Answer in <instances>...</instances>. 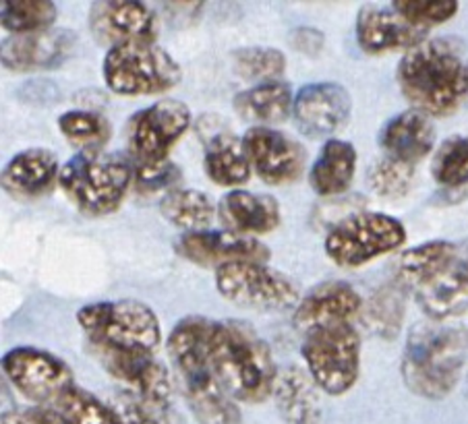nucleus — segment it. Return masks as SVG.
<instances>
[{
    "label": "nucleus",
    "mask_w": 468,
    "mask_h": 424,
    "mask_svg": "<svg viewBox=\"0 0 468 424\" xmlns=\"http://www.w3.org/2000/svg\"><path fill=\"white\" fill-rule=\"evenodd\" d=\"M292 44L303 54H317L324 46V36L314 27H299L292 34Z\"/></svg>",
    "instance_id": "obj_42"
},
{
    "label": "nucleus",
    "mask_w": 468,
    "mask_h": 424,
    "mask_svg": "<svg viewBox=\"0 0 468 424\" xmlns=\"http://www.w3.org/2000/svg\"><path fill=\"white\" fill-rule=\"evenodd\" d=\"M90 29L108 50L121 44H155L160 31L158 13L145 3L133 0H100L90 9Z\"/></svg>",
    "instance_id": "obj_15"
},
{
    "label": "nucleus",
    "mask_w": 468,
    "mask_h": 424,
    "mask_svg": "<svg viewBox=\"0 0 468 424\" xmlns=\"http://www.w3.org/2000/svg\"><path fill=\"white\" fill-rule=\"evenodd\" d=\"M3 371L21 396L44 408L75 387V375L65 360L34 345H17L3 356Z\"/></svg>",
    "instance_id": "obj_11"
},
{
    "label": "nucleus",
    "mask_w": 468,
    "mask_h": 424,
    "mask_svg": "<svg viewBox=\"0 0 468 424\" xmlns=\"http://www.w3.org/2000/svg\"><path fill=\"white\" fill-rule=\"evenodd\" d=\"M54 410L65 424H121L114 408L106 404L91 391L75 385L69 389L57 404Z\"/></svg>",
    "instance_id": "obj_34"
},
{
    "label": "nucleus",
    "mask_w": 468,
    "mask_h": 424,
    "mask_svg": "<svg viewBox=\"0 0 468 424\" xmlns=\"http://www.w3.org/2000/svg\"><path fill=\"white\" fill-rule=\"evenodd\" d=\"M58 129L80 152H102L111 141L112 127L102 114L90 110H69L58 116Z\"/></svg>",
    "instance_id": "obj_32"
},
{
    "label": "nucleus",
    "mask_w": 468,
    "mask_h": 424,
    "mask_svg": "<svg viewBox=\"0 0 468 424\" xmlns=\"http://www.w3.org/2000/svg\"><path fill=\"white\" fill-rule=\"evenodd\" d=\"M429 321L443 323L468 311V240L460 242L452 261L429 284L415 292Z\"/></svg>",
    "instance_id": "obj_20"
},
{
    "label": "nucleus",
    "mask_w": 468,
    "mask_h": 424,
    "mask_svg": "<svg viewBox=\"0 0 468 424\" xmlns=\"http://www.w3.org/2000/svg\"><path fill=\"white\" fill-rule=\"evenodd\" d=\"M407 242V228L381 211H356L330 228L325 234V255L342 270H356L384 257Z\"/></svg>",
    "instance_id": "obj_7"
},
{
    "label": "nucleus",
    "mask_w": 468,
    "mask_h": 424,
    "mask_svg": "<svg viewBox=\"0 0 468 424\" xmlns=\"http://www.w3.org/2000/svg\"><path fill=\"white\" fill-rule=\"evenodd\" d=\"M58 158L46 147H29L6 162L3 188L17 199H37L48 195L60 178Z\"/></svg>",
    "instance_id": "obj_22"
},
{
    "label": "nucleus",
    "mask_w": 468,
    "mask_h": 424,
    "mask_svg": "<svg viewBox=\"0 0 468 424\" xmlns=\"http://www.w3.org/2000/svg\"><path fill=\"white\" fill-rule=\"evenodd\" d=\"M218 216L224 224V230L237 232L240 237H261V234L274 232L280 226V206L274 197L263 193H251L245 188H237L224 195Z\"/></svg>",
    "instance_id": "obj_23"
},
{
    "label": "nucleus",
    "mask_w": 468,
    "mask_h": 424,
    "mask_svg": "<svg viewBox=\"0 0 468 424\" xmlns=\"http://www.w3.org/2000/svg\"><path fill=\"white\" fill-rule=\"evenodd\" d=\"M466 73H468V62H466ZM466 104H468V93H466Z\"/></svg>",
    "instance_id": "obj_43"
},
{
    "label": "nucleus",
    "mask_w": 468,
    "mask_h": 424,
    "mask_svg": "<svg viewBox=\"0 0 468 424\" xmlns=\"http://www.w3.org/2000/svg\"><path fill=\"white\" fill-rule=\"evenodd\" d=\"M212 321L189 315L178 321L166 348L181 379L185 402L199 424H243L239 404L218 381L209 360L207 334Z\"/></svg>",
    "instance_id": "obj_2"
},
{
    "label": "nucleus",
    "mask_w": 468,
    "mask_h": 424,
    "mask_svg": "<svg viewBox=\"0 0 468 424\" xmlns=\"http://www.w3.org/2000/svg\"><path fill=\"white\" fill-rule=\"evenodd\" d=\"M363 313V298L348 281L327 280L309 290L294 309V327L303 337L319 329L355 323Z\"/></svg>",
    "instance_id": "obj_17"
},
{
    "label": "nucleus",
    "mask_w": 468,
    "mask_h": 424,
    "mask_svg": "<svg viewBox=\"0 0 468 424\" xmlns=\"http://www.w3.org/2000/svg\"><path fill=\"white\" fill-rule=\"evenodd\" d=\"M209 360L224 389L243 404H263L274 394L278 366L270 345L243 321H212Z\"/></svg>",
    "instance_id": "obj_3"
},
{
    "label": "nucleus",
    "mask_w": 468,
    "mask_h": 424,
    "mask_svg": "<svg viewBox=\"0 0 468 424\" xmlns=\"http://www.w3.org/2000/svg\"><path fill=\"white\" fill-rule=\"evenodd\" d=\"M91 350L100 365L104 366V371L124 385V394L137 398L158 419L170 412V408H173V379H170L168 368L155 358V355L93 348V345Z\"/></svg>",
    "instance_id": "obj_12"
},
{
    "label": "nucleus",
    "mask_w": 468,
    "mask_h": 424,
    "mask_svg": "<svg viewBox=\"0 0 468 424\" xmlns=\"http://www.w3.org/2000/svg\"><path fill=\"white\" fill-rule=\"evenodd\" d=\"M58 186L90 217L111 216L133 188L131 160L108 152H77L60 168Z\"/></svg>",
    "instance_id": "obj_5"
},
{
    "label": "nucleus",
    "mask_w": 468,
    "mask_h": 424,
    "mask_svg": "<svg viewBox=\"0 0 468 424\" xmlns=\"http://www.w3.org/2000/svg\"><path fill=\"white\" fill-rule=\"evenodd\" d=\"M396 80L412 108L431 119H448L468 93L463 46L452 37L423 42L398 62Z\"/></svg>",
    "instance_id": "obj_1"
},
{
    "label": "nucleus",
    "mask_w": 468,
    "mask_h": 424,
    "mask_svg": "<svg viewBox=\"0 0 468 424\" xmlns=\"http://www.w3.org/2000/svg\"><path fill=\"white\" fill-rule=\"evenodd\" d=\"M191 127V110L178 100L154 101L133 114L127 124L131 160L162 162Z\"/></svg>",
    "instance_id": "obj_13"
},
{
    "label": "nucleus",
    "mask_w": 468,
    "mask_h": 424,
    "mask_svg": "<svg viewBox=\"0 0 468 424\" xmlns=\"http://www.w3.org/2000/svg\"><path fill=\"white\" fill-rule=\"evenodd\" d=\"M392 9L412 27L427 29L456 17L460 5L454 0H394Z\"/></svg>",
    "instance_id": "obj_39"
},
{
    "label": "nucleus",
    "mask_w": 468,
    "mask_h": 424,
    "mask_svg": "<svg viewBox=\"0 0 468 424\" xmlns=\"http://www.w3.org/2000/svg\"><path fill=\"white\" fill-rule=\"evenodd\" d=\"M216 288L226 301L255 311H286L301 302V288L268 263L237 261L216 270Z\"/></svg>",
    "instance_id": "obj_10"
},
{
    "label": "nucleus",
    "mask_w": 468,
    "mask_h": 424,
    "mask_svg": "<svg viewBox=\"0 0 468 424\" xmlns=\"http://www.w3.org/2000/svg\"><path fill=\"white\" fill-rule=\"evenodd\" d=\"M384 155L417 166L435 149V124L431 116L410 108L389 119L379 132Z\"/></svg>",
    "instance_id": "obj_24"
},
{
    "label": "nucleus",
    "mask_w": 468,
    "mask_h": 424,
    "mask_svg": "<svg viewBox=\"0 0 468 424\" xmlns=\"http://www.w3.org/2000/svg\"><path fill=\"white\" fill-rule=\"evenodd\" d=\"M317 385L301 366H286L278 373L274 387V404L286 424H319L322 402Z\"/></svg>",
    "instance_id": "obj_25"
},
{
    "label": "nucleus",
    "mask_w": 468,
    "mask_h": 424,
    "mask_svg": "<svg viewBox=\"0 0 468 424\" xmlns=\"http://www.w3.org/2000/svg\"><path fill=\"white\" fill-rule=\"evenodd\" d=\"M456 250L458 245L450 240H429L425 245L404 250L396 261L394 281L407 292L415 294L454 259Z\"/></svg>",
    "instance_id": "obj_28"
},
{
    "label": "nucleus",
    "mask_w": 468,
    "mask_h": 424,
    "mask_svg": "<svg viewBox=\"0 0 468 424\" xmlns=\"http://www.w3.org/2000/svg\"><path fill=\"white\" fill-rule=\"evenodd\" d=\"M307 373L327 396H345L361 375V334L355 323L319 329L303 337Z\"/></svg>",
    "instance_id": "obj_9"
},
{
    "label": "nucleus",
    "mask_w": 468,
    "mask_h": 424,
    "mask_svg": "<svg viewBox=\"0 0 468 424\" xmlns=\"http://www.w3.org/2000/svg\"><path fill=\"white\" fill-rule=\"evenodd\" d=\"M57 17L58 9L50 0H5L0 5V23L13 36L52 29Z\"/></svg>",
    "instance_id": "obj_31"
},
{
    "label": "nucleus",
    "mask_w": 468,
    "mask_h": 424,
    "mask_svg": "<svg viewBox=\"0 0 468 424\" xmlns=\"http://www.w3.org/2000/svg\"><path fill=\"white\" fill-rule=\"evenodd\" d=\"M204 168L212 183L218 186H229L232 191L243 186L251 178L253 170L243 139L232 135V132H218L207 141Z\"/></svg>",
    "instance_id": "obj_29"
},
{
    "label": "nucleus",
    "mask_w": 468,
    "mask_h": 424,
    "mask_svg": "<svg viewBox=\"0 0 468 424\" xmlns=\"http://www.w3.org/2000/svg\"><path fill=\"white\" fill-rule=\"evenodd\" d=\"M404 294H407V290L398 286L396 281L392 286L378 290V292L371 296L369 304L363 309L365 325L378 335L386 337V340L396 337L402 329L404 309H407V304H404Z\"/></svg>",
    "instance_id": "obj_33"
},
{
    "label": "nucleus",
    "mask_w": 468,
    "mask_h": 424,
    "mask_svg": "<svg viewBox=\"0 0 468 424\" xmlns=\"http://www.w3.org/2000/svg\"><path fill=\"white\" fill-rule=\"evenodd\" d=\"M77 323L93 348L155 355L162 342L158 315L135 298L85 304L77 313Z\"/></svg>",
    "instance_id": "obj_6"
},
{
    "label": "nucleus",
    "mask_w": 468,
    "mask_h": 424,
    "mask_svg": "<svg viewBox=\"0 0 468 424\" xmlns=\"http://www.w3.org/2000/svg\"><path fill=\"white\" fill-rule=\"evenodd\" d=\"M431 175L443 188L468 185V135H452L441 141L433 154Z\"/></svg>",
    "instance_id": "obj_35"
},
{
    "label": "nucleus",
    "mask_w": 468,
    "mask_h": 424,
    "mask_svg": "<svg viewBox=\"0 0 468 424\" xmlns=\"http://www.w3.org/2000/svg\"><path fill=\"white\" fill-rule=\"evenodd\" d=\"M468 340L460 329L435 321L419 323L402 352V381L423 399L448 398L464 371Z\"/></svg>",
    "instance_id": "obj_4"
},
{
    "label": "nucleus",
    "mask_w": 468,
    "mask_h": 424,
    "mask_svg": "<svg viewBox=\"0 0 468 424\" xmlns=\"http://www.w3.org/2000/svg\"><path fill=\"white\" fill-rule=\"evenodd\" d=\"M75 36L69 29H46L37 34L11 36L5 40L3 67L15 73H34V70L57 69L67 60L75 48Z\"/></svg>",
    "instance_id": "obj_21"
},
{
    "label": "nucleus",
    "mask_w": 468,
    "mask_h": 424,
    "mask_svg": "<svg viewBox=\"0 0 468 424\" xmlns=\"http://www.w3.org/2000/svg\"><path fill=\"white\" fill-rule=\"evenodd\" d=\"M162 217L185 232H201L214 222L216 206L209 195L197 188L178 186L158 203Z\"/></svg>",
    "instance_id": "obj_30"
},
{
    "label": "nucleus",
    "mask_w": 468,
    "mask_h": 424,
    "mask_svg": "<svg viewBox=\"0 0 468 424\" xmlns=\"http://www.w3.org/2000/svg\"><path fill=\"white\" fill-rule=\"evenodd\" d=\"M102 75L119 96H155L176 88L183 70L158 44L131 42L106 52Z\"/></svg>",
    "instance_id": "obj_8"
},
{
    "label": "nucleus",
    "mask_w": 468,
    "mask_h": 424,
    "mask_svg": "<svg viewBox=\"0 0 468 424\" xmlns=\"http://www.w3.org/2000/svg\"><path fill=\"white\" fill-rule=\"evenodd\" d=\"M415 172L417 166L394 160L389 155H381L369 170V185L373 193L379 195V197L402 199L404 195H409L412 183H415Z\"/></svg>",
    "instance_id": "obj_37"
},
{
    "label": "nucleus",
    "mask_w": 468,
    "mask_h": 424,
    "mask_svg": "<svg viewBox=\"0 0 468 424\" xmlns=\"http://www.w3.org/2000/svg\"><path fill=\"white\" fill-rule=\"evenodd\" d=\"M234 112L253 127H271L292 114L294 93L284 81L255 83L253 88L234 96Z\"/></svg>",
    "instance_id": "obj_26"
},
{
    "label": "nucleus",
    "mask_w": 468,
    "mask_h": 424,
    "mask_svg": "<svg viewBox=\"0 0 468 424\" xmlns=\"http://www.w3.org/2000/svg\"><path fill=\"white\" fill-rule=\"evenodd\" d=\"M176 255L199 267H222L237 261H270V249L257 238L230 230L185 232L175 242Z\"/></svg>",
    "instance_id": "obj_18"
},
{
    "label": "nucleus",
    "mask_w": 468,
    "mask_h": 424,
    "mask_svg": "<svg viewBox=\"0 0 468 424\" xmlns=\"http://www.w3.org/2000/svg\"><path fill=\"white\" fill-rule=\"evenodd\" d=\"M114 408L116 416H119L121 424H160L158 416H155L150 408L139 402L137 398L129 394H119L111 404Z\"/></svg>",
    "instance_id": "obj_40"
},
{
    "label": "nucleus",
    "mask_w": 468,
    "mask_h": 424,
    "mask_svg": "<svg viewBox=\"0 0 468 424\" xmlns=\"http://www.w3.org/2000/svg\"><path fill=\"white\" fill-rule=\"evenodd\" d=\"M0 424H65L54 408L31 406L17 408V410H6L0 416Z\"/></svg>",
    "instance_id": "obj_41"
},
{
    "label": "nucleus",
    "mask_w": 468,
    "mask_h": 424,
    "mask_svg": "<svg viewBox=\"0 0 468 424\" xmlns=\"http://www.w3.org/2000/svg\"><path fill=\"white\" fill-rule=\"evenodd\" d=\"M355 31L356 44L367 54H386L396 50L407 54L427 42L425 29L412 27L392 9V5H363L356 15Z\"/></svg>",
    "instance_id": "obj_19"
},
{
    "label": "nucleus",
    "mask_w": 468,
    "mask_h": 424,
    "mask_svg": "<svg viewBox=\"0 0 468 424\" xmlns=\"http://www.w3.org/2000/svg\"><path fill=\"white\" fill-rule=\"evenodd\" d=\"M356 172V149L345 139H327L309 170V185L319 197L346 193Z\"/></svg>",
    "instance_id": "obj_27"
},
{
    "label": "nucleus",
    "mask_w": 468,
    "mask_h": 424,
    "mask_svg": "<svg viewBox=\"0 0 468 424\" xmlns=\"http://www.w3.org/2000/svg\"><path fill=\"white\" fill-rule=\"evenodd\" d=\"M350 112H353V100L338 83H309L294 96V124L303 135L311 139H334L348 124Z\"/></svg>",
    "instance_id": "obj_16"
},
{
    "label": "nucleus",
    "mask_w": 468,
    "mask_h": 424,
    "mask_svg": "<svg viewBox=\"0 0 468 424\" xmlns=\"http://www.w3.org/2000/svg\"><path fill=\"white\" fill-rule=\"evenodd\" d=\"M234 70L247 81H280L284 69L286 57L282 50L268 48V46H253V48H239L232 52Z\"/></svg>",
    "instance_id": "obj_36"
},
{
    "label": "nucleus",
    "mask_w": 468,
    "mask_h": 424,
    "mask_svg": "<svg viewBox=\"0 0 468 424\" xmlns=\"http://www.w3.org/2000/svg\"><path fill=\"white\" fill-rule=\"evenodd\" d=\"M243 145L251 168L263 183L291 185L305 172V149L299 141L274 127H251L243 135Z\"/></svg>",
    "instance_id": "obj_14"
},
{
    "label": "nucleus",
    "mask_w": 468,
    "mask_h": 424,
    "mask_svg": "<svg viewBox=\"0 0 468 424\" xmlns=\"http://www.w3.org/2000/svg\"><path fill=\"white\" fill-rule=\"evenodd\" d=\"M133 168V188H135L137 195H144V197H154V195H168L170 191L178 188L181 183V170H178L176 164L170 160L162 162H139L131 160Z\"/></svg>",
    "instance_id": "obj_38"
}]
</instances>
